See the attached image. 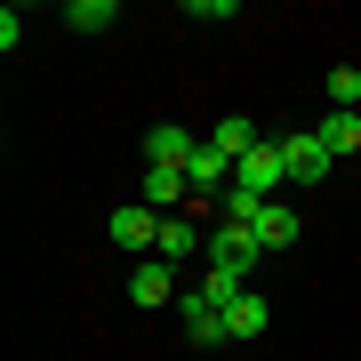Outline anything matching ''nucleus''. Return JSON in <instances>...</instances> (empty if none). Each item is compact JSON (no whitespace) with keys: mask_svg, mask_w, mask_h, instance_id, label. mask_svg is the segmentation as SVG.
Listing matches in <instances>:
<instances>
[{"mask_svg":"<svg viewBox=\"0 0 361 361\" xmlns=\"http://www.w3.org/2000/svg\"><path fill=\"white\" fill-rule=\"evenodd\" d=\"M113 249H129V257H153L161 249V209H145V201H129V209H113Z\"/></svg>","mask_w":361,"mask_h":361,"instance_id":"2","label":"nucleus"},{"mask_svg":"<svg viewBox=\"0 0 361 361\" xmlns=\"http://www.w3.org/2000/svg\"><path fill=\"white\" fill-rule=\"evenodd\" d=\"M273 185H289V137H265L257 153H241L225 193H257V201H273Z\"/></svg>","mask_w":361,"mask_h":361,"instance_id":"1","label":"nucleus"},{"mask_svg":"<svg viewBox=\"0 0 361 361\" xmlns=\"http://www.w3.org/2000/svg\"><path fill=\"white\" fill-rule=\"evenodd\" d=\"M177 265H169V257H137V273H129V305H145V313H153V305H177Z\"/></svg>","mask_w":361,"mask_h":361,"instance_id":"4","label":"nucleus"},{"mask_svg":"<svg viewBox=\"0 0 361 361\" xmlns=\"http://www.w3.org/2000/svg\"><path fill=\"white\" fill-rule=\"evenodd\" d=\"M193 249H209V225H193V217H161V249H153V257L185 265Z\"/></svg>","mask_w":361,"mask_h":361,"instance_id":"9","label":"nucleus"},{"mask_svg":"<svg viewBox=\"0 0 361 361\" xmlns=\"http://www.w3.org/2000/svg\"><path fill=\"white\" fill-rule=\"evenodd\" d=\"M322 145H329V153H361V113H329L322 121Z\"/></svg>","mask_w":361,"mask_h":361,"instance_id":"15","label":"nucleus"},{"mask_svg":"<svg viewBox=\"0 0 361 361\" xmlns=\"http://www.w3.org/2000/svg\"><path fill=\"white\" fill-rule=\"evenodd\" d=\"M177 329H185V345H225V313L209 305L201 289H185V297H177Z\"/></svg>","mask_w":361,"mask_h":361,"instance_id":"5","label":"nucleus"},{"mask_svg":"<svg viewBox=\"0 0 361 361\" xmlns=\"http://www.w3.org/2000/svg\"><path fill=\"white\" fill-rule=\"evenodd\" d=\"M177 201H193V185H185V169H145V209H177Z\"/></svg>","mask_w":361,"mask_h":361,"instance_id":"10","label":"nucleus"},{"mask_svg":"<svg viewBox=\"0 0 361 361\" xmlns=\"http://www.w3.org/2000/svg\"><path fill=\"white\" fill-rule=\"evenodd\" d=\"M329 113H361V73L353 65H329Z\"/></svg>","mask_w":361,"mask_h":361,"instance_id":"14","label":"nucleus"},{"mask_svg":"<svg viewBox=\"0 0 361 361\" xmlns=\"http://www.w3.org/2000/svg\"><path fill=\"white\" fill-rule=\"evenodd\" d=\"M257 257H265V241L249 225H209V265H233V273H257Z\"/></svg>","mask_w":361,"mask_h":361,"instance_id":"3","label":"nucleus"},{"mask_svg":"<svg viewBox=\"0 0 361 361\" xmlns=\"http://www.w3.org/2000/svg\"><path fill=\"white\" fill-rule=\"evenodd\" d=\"M329 169H337V153L322 145V129H297L289 137V185H322Z\"/></svg>","mask_w":361,"mask_h":361,"instance_id":"6","label":"nucleus"},{"mask_svg":"<svg viewBox=\"0 0 361 361\" xmlns=\"http://www.w3.org/2000/svg\"><path fill=\"white\" fill-rule=\"evenodd\" d=\"M65 25H73V32H113V25H121V0H73Z\"/></svg>","mask_w":361,"mask_h":361,"instance_id":"12","label":"nucleus"},{"mask_svg":"<svg viewBox=\"0 0 361 361\" xmlns=\"http://www.w3.org/2000/svg\"><path fill=\"white\" fill-rule=\"evenodd\" d=\"M265 329H273V313H265V297H257V289L225 305V345H249V337H265Z\"/></svg>","mask_w":361,"mask_h":361,"instance_id":"8","label":"nucleus"},{"mask_svg":"<svg viewBox=\"0 0 361 361\" xmlns=\"http://www.w3.org/2000/svg\"><path fill=\"white\" fill-rule=\"evenodd\" d=\"M201 297H209V305H233V297H249V273H233V265H209V281H201Z\"/></svg>","mask_w":361,"mask_h":361,"instance_id":"13","label":"nucleus"},{"mask_svg":"<svg viewBox=\"0 0 361 361\" xmlns=\"http://www.w3.org/2000/svg\"><path fill=\"white\" fill-rule=\"evenodd\" d=\"M209 145H217V153H225V161H241V153H257V145H265V137H257V121H241V113H225V121H217V129H209Z\"/></svg>","mask_w":361,"mask_h":361,"instance_id":"11","label":"nucleus"},{"mask_svg":"<svg viewBox=\"0 0 361 361\" xmlns=\"http://www.w3.org/2000/svg\"><path fill=\"white\" fill-rule=\"evenodd\" d=\"M193 153H201V145L185 137L177 121H153V129H145V169H185Z\"/></svg>","mask_w":361,"mask_h":361,"instance_id":"7","label":"nucleus"},{"mask_svg":"<svg viewBox=\"0 0 361 361\" xmlns=\"http://www.w3.org/2000/svg\"><path fill=\"white\" fill-rule=\"evenodd\" d=\"M185 16H201V25H233L241 0H185Z\"/></svg>","mask_w":361,"mask_h":361,"instance_id":"16","label":"nucleus"}]
</instances>
